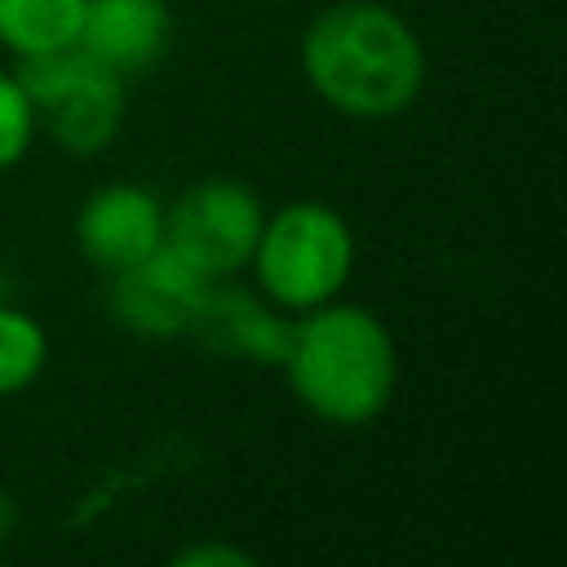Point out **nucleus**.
<instances>
[{"instance_id":"nucleus-11","label":"nucleus","mask_w":567,"mask_h":567,"mask_svg":"<svg viewBox=\"0 0 567 567\" xmlns=\"http://www.w3.org/2000/svg\"><path fill=\"white\" fill-rule=\"evenodd\" d=\"M44 359H49L44 328L27 310L0 301V399L22 394L44 372Z\"/></svg>"},{"instance_id":"nucleus-13","label":"nucleus","mask_w":567,"mask_h":567,"mask_svg":"<svg viewBox=\"0 0 567 567\" xmlns=\"http://www.w3.org/2000/svg\"><path fill=\"white\" fill-rule=\"evenodd\" d=\"M177 567H252V554L248 549H235V545H190V549H177L173 554Z\"/></svg>"},{"instance_id":"nucleus-15","label":"nucleus","mask_w":567,"mask_h":567,"mask_svg":"<svg viewBox=\"0 0 567 567\" xmlns=\"http://www.w3.org/2000/svg\"><path fill=\"white\" fill-rule=\"evenodd\" d=\"M0 301H4V279H0Z\"/></svg>"},{"instance_id":"nucleus-4","label":"nucleus","mask_w":567,"mask_h":567,"mask_svg":"<svg viewBox=\"0 0 567 567\" xmlns=\"http://www.w3.org/2000/svg\"><path fill=\"white\" fill-rule=\"evenodd\" d=\"M18 84L31 97L35 124L71 155H97L115 142L124 120V75L80 44L18 58Z\"/></svg>"},{"instance_id":"nucleus-2","label":"nucleus","mask_w":567,"mask_h":567,"mask_svg":"<svg viewBox=\"0 0 567 567\" xmlns=\"http://www.w3.org/2000/svg\"><path fill=\"white\" fill-rule=\"evenodd\" d=\"M284 372L292 394L328 425H368L399 381L390 328L363 306H315L288 328Z\"/></svg>"},{"instance_id":"nucleus-8","label":"nucleus","mask_w":567,"mask_h":567,"mask_svg":"<svg viewBox=\"0 0 567 567\" xmlns=\"http://www.w3.org/2000/svg\"><path fill=\"white\" fill-rule=\"evenodd\" d=\"M173 40V13L164 0H84L80 49L106 62L115 75L151 71Z\"/></svg>"},{"instance_id":"nucleus-3","label":"nucleus","mask_w":567,"mask_h":567,"mask_svg":"<svg viewBox=\"0 0 567 567\" xmlns=\"http://www.w3.org/2000/svg\"><path fill=\"white\" fill-rule=\"evenodd\" d=\"M261 292L284 310H315L332 301L354 270V235L350 221L319 199L284 204L261 221L252 261Z\"/></svg>"},{"instance_id":"nucleus-7","label":"nucleus","mask_w":567,"mask_h":567,"mask_svg":"<svg viewBox=\"0 0 567 567\" xmlns=\"http://www.w3.org/2000/svg\"><path fill=\"white\" fill-rule=\"evenodd\" d=\"M75 244L89 266L120 275L164 244V204L133 182H111L80 204Z\"/></svg>"},{"instance_id":"nucleus-6","label":"nucleus","mask_w":567,"mask_h":567,"mask_svg":"<svg viewBox=\"0 0 567 567\" xmlns=\"http://www.w3.org/2000/svg\"><path fill=\"white\" fill-rule=\"evenodd\" d=\"M111 279H115L111 284V315L128 332L155 337V341L190 332V323H195V315L213 288V279L195 261H186L168 239L155 252H146L137 266H128Z\"/></svg>"},{"instance_id":"nucleus-1","label":"nucleus","mask_w":567,"mask_h":567,"mask_svg":"<svg viewBox=\"0 0 567 567\" xmlns=\"http://www.w3.org/2000/svg\"><path fill=\"white\" fill-rule=\"evenodd\" d=\"M301 71L332 111L350 120H390L425 89V49L394 9L341 0L306 27Z\"/></svg>"},{"instance_id":"nucleus-10","label":"nucleus","mask_w":567,"mask_h":567,"mask_svg":"<svg viewBox=\"0 0 567 567\" xmlns=\"http://www.w3.org/2000/svg\"><path fill=\"white\" fill-rule=\"evenodd\" d=\"M84 0H0V44L13 58L49 53L80 40Z\"/></svg>"},{"instance_id":"nucleus-9","label":"nucleus","mask_w":567,"mask_h":567,"mask_svg":"<svg viewBox=\"0 0 567 567\" xmlns=\"http://www.w3.org/2000/svg\"><path fill=\"white\" fill-rule=\"evenodd\" d=\"M288 328L275 310H266L257 297H248L244 288H230V284H213L190 332L221 350V354H235V359H257V363H279L284 359V346H288Z\"/></svg>"},{"instance_id":"nucleus-5","label":"nucleus","mask_w":567,"mask_h":567,"mask_svg":"<svg viewBox=\"0 0 567 567\" xmlns=\"http://www.w3.org/2000/svg\"><path fill=\"white\" fill-rule=\"evenodd\" d=\"M266 208L257 190L235 177H204L173 208H164V239L208 279H226L252 261Z\"/></svg>"},{"instance_id":"nucleus-14","label":"nucleus","mask_w":567,"mask_h":567,"mask_svg":"<svg viewBox=\"0 0 567 567\" xmlns=\"http://www.w3.org/2000/svg\"><path fill=\"white\" fill-rule=\"evenodd\" d=\"M13 523H18V509H13V501H9V492H0V545L9 540V532H13Z\"/></svg>"},{"instance_id":"nucleus-12","label":"nucleus","mask_w":567,"mask_h":567,"mask_svg":"<svg viewBox=\"0 0 567 567\" xmlns=\"http://www.w3.org/2000/svg\"><path fill=\"white\" fill-rule=\"evenodd\" d=\"M35 137V111L27 89L18 84V75L0 71V168H13Z\"/></svg>"}]
</instances>
